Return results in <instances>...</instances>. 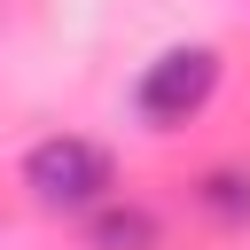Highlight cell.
<instances>
[{"mask_svg": "<svg viewBox=\"0 0 250 250\" xmlns=\"http://www.w3.org/2000/svg\"><path fill=\"white\" fill-rule=\"evenodd\" d=\"M23 188H31L39 211H94V203L117 188V172H109V148H102V141H86V133H47V141H31V156H23Z\"/></svg>", "mask_w": 250, "mask_h": 250, "instance_id": "obj_1", "label": "cell"}, {"mask_svg": "<svg viewBox=\"0 0 250 250\" xmlns=\"http://www.w3.org/2000/svg\"><path fill=\"white\" fill-rule=\"evenodd\" d=\"M211 94H219V47H164V55L141 70L133 109H141L148 133H172V125H188Z\"/></svg>", "mask_w": 250, "mask_h": 250, "instance_id": "obj_2", "label": "cell"}, {"mask_svg": "<svg viewBox=\"0 0 250 250\" xmlns=\"http://www.w3.org/2000/svg\"><path fill=\"white\" fill-rule=\"evenodd\" d=\"M94 250H164V227L148 203H94Z\"/></svg>", "mask_w": 250, "mask_h": 250, "instance_id": "obj_3", "label": "cell"}, {"mask_svg": "<svg viewBox=\"0 0 250 250\" xmlns=\"http://www.w3.org/2000/svg\"><path fill=\"white\" fill-rule=\"evenodd\" d=\"M203 211L211 219H227V227H250V172H234V164H219V172H203Z\"/></svg>", "mask_w": 250, "mask_h": 250, "instance_id": "obj_4", "label": "cell"}]
</instances>
